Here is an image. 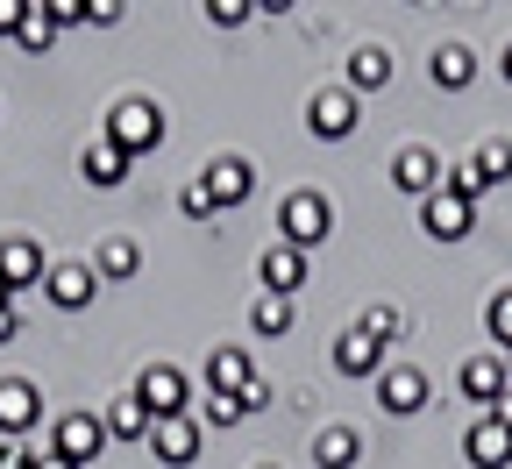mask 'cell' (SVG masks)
<instances>
[{"label":"cell","mask_w":512,"mask_h":469,"mask_svg":"<svg viewBox=\"0 0 512 469\" xmlns=\"http://www.w3.org/2000/svg\"><path fill=\"white\" fill-rule=\"evenodd\" d=\"M100 136H107L114 150H128V157H143V150H157V143H164V107L136 93V100H121V107L107 114Z\"/></svg>","instance_id":"cell-1"},{"label":"cell","mask_w":512,"mask_h":469,"mask_svg":"<svg viewBox=\"0 0 512 469\" xmlns=\"http://www.w3.org/2000/svg\"><path fill=\"white\" fill-rule=\"evenodd\" d=\"M278 235L292 249H320L335 235V207H328V192H292L285 207H278Z\"/></svg>","instance_id":"cell-2"},{"label":"cell","mask_w":512,"mask_h":469,"mask_svg":"<svg viewBox=\"0 0 512 469\" xmlns=\"http://www.w3.org/2000/svg\"><path fill=\"white\" fill-rule=\"evenodd\" d=\"M136 398H143L150 420H185V413H192V384H185V370H171V363H150V370L136 377Z\"/></svg>","instance_id":"cell-3"},{"label":"cell","mask_w":512,"mask_h":469,"mask_svg":"<svg viewBox=\"0 0 512 469\" xmlns=\"http://www.w3.org/2000/svg\"><path fill=\"white\" fill-rule=\"evenodd\" d=\"M427 398H434V384H427L420 363H384V377H377V406L392 413V420H413Z\"/></svg>","instance_id":"cell-4"},{"label":"cell","mask_w":512,"mask_h":469,"mask_svg":"<svg viewBox=\"0 0 512 469\" xmlns=\"http://www.w3.org/2000/svg\"><path fill=\"white\" fill-rule=\"evenodd\" d=\"M50 448H57L64 462H79V469H86V462H100V448H107V420H100V413H64Z\"/></svg>","instance_id":"cell-5"},{"label":"cell","mask_w":512,"mask_h":469,"mask_svg":"<svg viewBox=\"0 0 512 469\" xmlns=\"http://www.w3.org/2000/svg\"><path fill=\"white\" fill-rule=\"evenodd\" d=\"M392 185L413 192V199H434V192L448 185V171H441V157H434L427 143H406V150L392 157Z\"/></svg>","instance_id":"cell-6"},{"label":"cell","mask_w":512,"mask_h":469,"mask_svg":"<svg viewBox=\"0 0 512 469\" xmlns=\"http://www.w3.org/2000/svg\"><path fill=\"white\" fill-rule=\"evenodd\" d=\"M470 221H477V207H470V199H456V192H434V199H420V228L434 235V242H463L470 235Z\"/></svg>","instance_id":"cell-7"},{"label":"cell","mask_w":512,"mask_h":469,"mask_svg":"<svg viewBox=\"0 0 512 469\" xmlns=\"http://www.w3.org/2000/svg\"><path fill=\"white\" fill-rule=\"evenodd\" d=\"M306 128L320 143H349L356 136V93H313L306 100Z\"/></svg>","instance_id":"cell-8"},{"label":"cell","mask_w":512,"mask_h":469,"mask_svg":"<svg viewBox=\"0 0 512 469\" xmlns=\"http://www.w3.org/2000/svg\"><path fill=\"white\" fill-rule=\"evenodd\" d=\"M43 292H50V306H64V313H86V306L100 299V271H93V263H57V271L43 278Z\"/></svg>","instance_id":"cell-9"},{"label":"cell","mask_w":512,"mask_h":469,"mask_svg":"<svg viewBox=\"0 0 512 469\" xmlns=\"http://www.w3.org/2000/svg\"><path fill=\"white\" fill-rule=\"evenodd\" d=\"M256 285H264V292H278V299H292V292L306 285V249L271 242L264 256H256Z\"/></svg>","instance_id":"cell-10"},{"label":"cell","mask_w":512,"mask_h":469,"mask_svg":"<svg viewBox=\"0 0 512 469\" xmlns=\"http://www.w3.org/2000/svg\"><path fill=\"white\" fill-rule=\"evenodd\" d=\"M456 391L470 398V406H498V398L512 391V370H505V356H470V363L456 370Z\"/></svg>","instance_id":"cell-11"},{"label":"cell","mask_w":512,"mask_h":469,"mask_svg":"<svg viewBox=\"0 0 512 469\" xmlns=\"http://www.w3.org/2000/svg\"><path fill=\"white\" fill-rule=\"evenodd\" d=\"M36 420H43L36 384H29V377H8V384H0V434L22 441V434H36Z\"/></svg>","instance_id":"cell-12"},{"label":"cell","mask_w":512,"mask_h":469,"mask_svg":"<svg viewBox=\"0 0 512 469\" xmlns=\"http://www.w3.org/2000/svg\"><path fill=\"white\" fill-rule=\"evenodd\" d=\"M150 455L164 462V469H185V462H200V420H157L150 427Z\"/></svg>","instance_id":"cell-13"},{"label":"cell","mask_w":512,"mask_h":469,"mask_svg":"<svg viewBox=\"0 0 512 469\" xmlns=\"http://www.w3.org/2000/svg\"><path fill=\"white\" fill-rule=\"evenodd\" d=\"M200 185H207V192H214V207H221V214H228V207H242V199H249V192H256V171H249V164H242V157H214V164H207V171H200Z\"/></svg>","instance_id":"cell-14"},{"label":"cell","mask_w":512,"mask_h":469,"mask_svg":"<svg viewBox=\"0 0 512 469\" xmlns=\"http://www.w3.org/2000/svg\"><path fill=\"white\" fill-rule=\"evenodd\" d=\"M463 455H470V469H512V427H498L491 413L463 434Z\"/></svg>","instance_id":"cell-15"},{"label":"cell","mask_w":512,"mask_h":469,"mask_svg":"<svg viewBox=\"0 0 512 469\" xmlns=\"http://www.w3.org/2000/svg\"><path fill=\"white\" fill-rule=\"evenodd\" d=\"M36 278H43V242L8 235V242H0V285H8V292H29Z\"/></svg>","instance_id":"cell-16"},{"label":"cell","mask_w":512,"mask_h":469,"mask_svg":"<svg viewBox=\"0 0 512 469\" xmlns=\"http://www.w3.org/2000/svg\"><path fill=\"white\" fill-rule=\"evenodd\" d=\"M335 370H342V377H356V384H363V377H384V349L370 342L363 327H349L342 342H335Z\"/></svg>","instance_id":"cell-17"},{"label":"cell","mask_w":512,"mask_h":469,"mask_svg":"<svg viewBox=\"0 0 512 469\" xmlns=\"http://www.w3.org/2000/svg\"><path fill=\"white\" fill-rule=\"evenodd\" d=\"M427 79H434L441 93H463V86L477 79V57H470V43H441V50H434V64H427Z\"/></svg>","instance_id":"cell-18"},{"label":"cell","mask_w":512,"mask_h":469,"mask_svg":"<svg viewBox=\"0 0 512 469\" xmlns=\"http://www.w3.org/2000/svg\"><path fill=\"white\" fill-rule=\"evenodd\" d=\"M79 171H86L100 192H114V185H128V150H114L107 136H93V143H86V157H79Z\"/></svg>","instance_id":"cell-19"},{"label":"cell","mask_w":512,"mask_h":469,"mask_svg":"<svg viewBox=\"0 0 512 469\" xmlns=\"http://www.w3.org/2000/svg\"><path fill=\"white\" fill-rule=\"evenodd\" d=\"M256 384V363L242 356V349H214L207 356V391H228V398H242Z\"/></svg>","instance_id":"cell-20"},{"label":"cell","mask_w":512,"mask_h":469,"mask_svg":"<svg viewBox=\"0 0 512 469\" xmlns=\"http://www.w3.org/2000/svg\"><path fill=\"white\" fill-rule=\"evenodd\" d=\"M392 86V50L384 43H363L356 57H349V93H384Z\"/></svg>","instance_id":"cell-21"},{"label":"cell","mask_w":512,"mask_h":469,"mask_svg":"<svg viewBox=\"0 0 512 469\" xmlns=\"http://www.w3.org/2000/svg\"><path fill=\"white\" fill-rule=\"evenodd\" d=\"M100 420H107V441H150V427H157V420L143 413V398H136V391L114 398V406H107Z\"/></svg>","instance_id":"cell-22"},{"label":"cell","mask_w":512,"mask_h":469,"mask_svg":"<svg viewBox=\"0 0 512 469\" xmlns=\"http://www.w3.org/2000/svg\"><path fill=\"white\" fill-rule=\"evenodd\" d=\"M356 455H363L356 427H320V434H313V462H320V469H356Z\"/></svg>","instance_id":"cell-23"},{"label":"cell","mask_w":512,"mask_h":469,"mask_svg":"<svg viewBox=\"0 0 512 469\" xmlns=\"http://www.w3.org/2000/svg\"><path fill=\"white\" fill-rule=\"evenodd\" d=\"M136 263H143V249H136V242H128V235H107L93 271H100V285H121V278H136Z\"/></svg>","instance_id":"cell-24"},{"label":"cell","mask_w":512,"mask_h":469,"mask_svg":"<svg viewBox=\"0 0 512 469\" xmlns=\"http://www.w3.org/2000/svg\"><path fill=\"white\" fill-rule=\"evenodd\" d=\"M249 327H256V334H292V299L256 292V299H249Z\"/></svg>","instance_id":"cell-25"},{"label":"cell","mask_w":512,"mask_h":469,"mask_svg":"<svg viewBox=\"0 0 512 469\" xmlns=\"http://www.w3.org/2000/svg\"><path fill=\"white\" fill-rule=\"evenodd\" d=\"M356 327L370 334V342H377V349H392V342H399V334H406V313L377 299V306H363V320H356Z\"/></svg>","instance_id":"cell-26"},{"label":"cell","mask_w":512,"mask_h":469,"mask_svg":"<svg viewBox=\"0 0 512 469\" xmlns=\"http://www.w3.org/2000/svg\"><path fill=\"white\" fill-rule=\"evenodd\" d=\"M470 164H477L491 185H505V178H512V136H491V143H477V157H470Z\"/></svg>","instance_id":"cell-27"},{"label":"cell","mask_w":512,"mask_h":469,"mask_svg":"<svg viewBox=\"0 0 512 469\" xmlns=\"http://www.w3.org/2000/svg\"><path fill=\"white\" fill-rule=\"evenodd\" d=\"M15 43L22 50H50L57 43V22H50V8H43V0H36V8L22 15V29H15Z\"/></svg>","instance_id":"cell-28"},{"label":"cell","mask_w":512,"mask_h":469,"mask_svg":"<svg viewBox=\"0 0 512 469\" xmlns=\"http://www.w3.org/2000/svg\"><path fill=\"white\" fill-rule=\"evenodd\" d=\"M484 327H491V342L512 356V292H491V306H484Z\"/></svg>","instance_id":"cell-29"},{"label":"cell","mask_w":512,"mask_h":469,"mask_svg":"<svg viewBox=\"0 0 512 469\" xmlns=\"http://www.w3.org/2000/svg\"><path fill=\"white\" fill-rule=\"evenodd\" d=\"M178 214H185V221H214L221 207H214V192H207L200 178H185V192H178Z\"/></svg>","instance_id":"cell-30"},{"label":"cell","mask_w":512,"mask_h":469,"mask_svg":"<svg viewBox=\"0 0 512 469\" xmlns=\"http://www.w3.org/2000/svg\"><path fill=\"white\" fill-rule=\"evenodd\" d=\"M448 192H456V199H470V207H477V199L491 192V178H484L477 164H456V171H448Z\"/></svg>","instance_id":"cell-31"},{"label":"cell","mask_w":512,"mask_h":469,"mask_svg":"<svg viewBox=\"0 0 512 469\" xmlns=\"http://www.w3.org/2000/svg\"><path fill=\"white\" fill-rule=\"evenodd\" d=\"M200 413H207V427H235V420H242V398H228V391H207V406H200Z\"/></svg>","instance_id":"cell-32"},{"label":"cell","mask_w":512,"mask_h":469,"mask_svg":"<svg viewBox=\"0 0 512 469\" xmlns=\"http://www.w3.org/2000/svg\"><path fill=\"white\" fill-rule=\"evenodd\" d=\"M207 15H214V29H242L249 22V0H214Z\"/></svg>","instance_id":"cell-33"},{"label":"cell","mask_w":512,"mask_h":469,"mask_svg":"<svg viewBox=\"0 0 512 469\" xmlns=\"http://www.w3.org/2000/svg\"><path fill=\"white\" fill-rule=\"evenodd\" d=\"M36 462V448H22V441H0V469H29Z\"/></svg>","instance_id":"cell-34"},{"label":"cell","mask_w":512,"mask_h":469,"mask_svg":"<svg viewBox=\"0 0 512 469\" xmlns=\"http://www.w3.org/2000/svg\"><path fill=\"white\" fill-rule=\"evenodd\" d=\"M22 15H29V0H0V36H15Z\"/></svg>","instance_id":"cell-35"},{"label":"cell","mask_w":512,"mask_h":469,"mask_svg":"<svg viewBox=\"0 0 512 469\" xmlns=\"http://www.w3.org/2000/svg\"><path fill=\"white\" fill-rule=\"evenodd\" d=\"M29 469H79V462H64V455H57V448H50V455H36V462H29Z\"/></svg>","instance_id":"cell-36"},{"label":"cell","mask_w":512,"mask_h":469,"mask_svg":"<svg viewBox=\"0 0 512 469\" xmlns=\"http://www.w3.org/2000/svg\"><path fill=\"white\" fill-rule=\"evenodd\" d=\"M491 420H498V427H512V391H505L498 406H491Z\"/></svg>","instance_id":"cell-37"},{"label":"cell","mask_w":512,"mask_h":469,"mask_svg":"<svg viewBox=\"0 0 512 469\" xmlns=\"http://www.w3.org/2000/svg\"><path fill=\"white\" fill-rule=\"evenodd\" d=\"M0 342H15V306H0Z\"/></svg>","instance_id":"cell-38"},{"label":"cell","mask_w":512,"mask_h":469,"mask_svg":"<svg viewBox=\"0 0 512 469\" xmlns=\"http://www.w3.org/2000/svg\"><path fill=\"white\" fill-rule=\"evenodd\" d=\"M498 72H505V86H512V43H505V64H498Z\"/></svg>","instance_id":"cell-39"},{"label":"cell","mask_w":512,"mask_h":469,"mask_svg":"<svg viewBox=\"0 0 512 469\" xmlns=\"http://www.w3.org/2000/svg\"><path fill=\"white\" fill-rule=\"evenodd\" d=\"M8 299H15V292H8V285H0V306H8Z\"/></svg>","instance_id":"cell-40"},{"label":"cell","mask_w":512,"mask_h":469,"mask_svg":"<svg viewBox=\"0 0 512 469\" xmlns=\"http://www.w3.org/2000/svg\"><path fill=\"white\" fill-rule=\"evenodd\" d=\"M256 469H278V462H256Z\"/></svg>","instance_id":"cell-41"},{"label":"cell","mask_w":512,"mask_h":469,"mask_svg":"<svg viewBox=\"0 0 512 469\" xmlns=\"http://www.w3.org/2000/svg\"><path fill=\"white\" fill-rule=\"evenodd\" d=\"M505 370H512V356H505Z\"/></svg>","instance_id":"cell-42"}]
</instances>
